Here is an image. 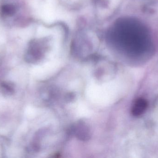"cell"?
Returning <instances> with one entry per match:
<instances>
[{
    "mask_svg": "<svg viewBox=\"0 0 158 158\" xmlns=\"http://www.w3.org/2000/svg\"><path fill=\"white\" fill-rule=\"evenodd\" d=\"M113 30L114 43L131 58L145 61L154 53L155 46L151 33L139 19L132 17L120 19Z\"/></svg>",
    "mask_w": 158,
    "mask_h": 158,
    "instance_id": "1",
    "label": "cell"
},
{
    "mask_svg": "<svg viewBox=\"0 0 158 158\" xmlns=\"http://www.w3.org/2000/svg\"><path fill=\"white\" fill-rule=\"evenodd\" d=\"M148 103L145 99L140 98L136 100L132 108V113L135 116H139L144 113L147 107Z\"/></svg>",
    "mask_w": 158,
    "mask_h": 158,
    "instance_id": "2",
    "label": "cell"
},
{
    "mask_svg": "<svg viewBox=\"0 0 158 158\" xmlns=\"http://www.w3.org/2000/svg\"><path fill=\"white\" fill-rule=\"evenodd\" d=\"M16 6L10 3L3 4L0 7V15L3 17L13 16L16 13Z\"/></svg>",
    "mask_w": 158,
    "mask_h": 158,
    "instance_id": "3",
    "label": "cell"
},
{
    "mask_svg": "<svg viewBox=\"0 0 158 158\" xmlns=\"http://www.w3.org/2000/svg\"><path fill=\"white\" fill-rule=\"evenodd\" d=\"M2 92L6 95H11L15 92V86L13 83L7 82H3L0 85Z\"/></svg>",
    "mask_w": 158,
    "mask_h": 158,
    "instance_id": "4",
    "label": "cell"
},
{
    "mask_svg": "<svg viewBox=\"0 0 158 158\" xmlns=\"http://www.w3.org/2000/svg\"><path fill=\"white\" fill-rule=\"evenodd\" d=\"M150 1H153V2H158V0H150Z\"/></svg>",
    "mask_w": 158,
    "mask_h": 158,
    "instance_id": "5",
    "label": "cell"
}]
</instances>
